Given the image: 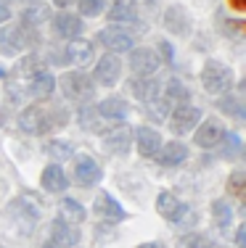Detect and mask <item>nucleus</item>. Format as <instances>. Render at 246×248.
<instances>
[{
	"label": "nucleus",
	"mask_w": 246,
	"mask_h": 248,
	"mask_svg": "<svg viewBox=\"0 0 246 248\" xmlns=\"http://www.w3.org/2000/svg\"><path fill=\"white\" fill-rule=\"evenodd\" d=\"M201 85L207 93H214V95H217V93H228L233 85V72L217 61H209V63H204Z\"/></svg>",
	"instance_id": "obj_1"
},
{
	"label": "nucleus",
	"mask_w": 246,
	"mask_h": 248,
	"mask_svg": "<svg viewBox=\"0 0 246 248\" xmlns=\"http://www.w3.org/2000/svg\"><path fill=\"white\" fill-rule=\"evenodd\" d=\"M61 90H64V95H66L69 100H87V98H93V82H90V77L87 74H82V72H69V74H64L61 77Z\"/></svg>",
	"instance_id": "obj_2"
},
{
	"label": "nucleus",
	"mask_w": 246,
	"mask_h": 248,
	"mask_svg": "<svg viewBox=\"0 0 246 248\" xmlns=\"http://www.w3.org/2000/svg\"><path fill=\"white\" fill-rule=\"evenodd\" d=\"M19 127L24 129V132H29V135H45L50 127H53V119H50L40 106H29V108L21 111Z\"/></svg>",
	"instance_id": "obj_3"
},
{
	"label": "nucleus",
	"mask_w": 246,
	"mask_h": 248,
	"mask_svg": "<svg viewBox=\"0 0 246 248\" xmlns=\"http://www.w3.org/2000/svg\"><path fill=\"white\" fill-rule=\"evenodd\" d=\"M29 37L24 32V27H5L0 29V50L5 53V56H16V53H21L27 48Z\"/></svg>",
	"instance_id": "obj_4"
},
{
	"label": "nucleus",
	"mask_w": 246,
	"mask_h": 248,
	"mask_svg": "<svg viewBox=\"0 0 246 248\" xmlns=\"http://www.w3.org/2000/svg\"><path fill=\"white\" fill-rule=\"evenodd\" d=\"M119 74H122V63H119V58L114 56V53H109V56H103V58H98V66H96V79L101 82V85H116L119 82Z\"/></svg>",
	"instance_id": "obj_5"
},
{
	"label": "nucleus",
	"mask_w": 246,
	"mask_h": 248,
	"mask_svg": "<svg viewBox=\"0 0 246 248\" xmlns=\"http://www.w3.org/2000/svg\"><path fill=\"white\" fill-rule=\"evenodd\" d=\"M201 119V111L193 108V106H178L172 114V132L175 135H185L193 129V124H198Z\"/></svg>",
	"instance_id": "obj_6"
},
{
	"label": "nucleus",
	"mask_w": 246,
	"mask_h": 248,
	"mask_svg": "<svg viewBox=\"0 0 246 248\" xmlns=\"http://www.w3.org/2000/svg\"><path fill=\"white\" fill-rule=\"evenodd\" d=\"M98 40H101L109 50H114V53H122V50H130L132 48V37L125 32V29H119V27H106L101 34H98Z\"/></svg>",
	"instance_id": "obj_7"
},
{
	"label": "nucleus",
	"mask_w": 246,
	"mask_h": 248,
	"mask_svg": "<svg viewBox=\"0 0 246 248\" xmlns=\"http://www.w3.org/2000/svg\"><path fill=\"white\" fill-rule=\"evenodd\" d=\"M130 66H132V72H135V74L148 77V74H154L156 69H159V58H156V53H154V50L140 48V50H132V56H130Z\"/></svg>",
	"instance_id": "obj_8"
},
{
	"label": "nucleus",
	"mask_w": 246,
	"mask_h": 248,
	"mask_svg": "<svg viewBox=\"0 0 246 248\" xmlns=\"http://www.w3.org/2000/svg\"><path fill=\"white\" fill-rule=\"evenodd\" d=\"M222 138H225V132H222L220 122L217 119H207L196 129V138L193 140H196V145H201V148H214Z\"/></svg>",
	"instance_id": "obj_9"
},
{
	"label": "nucleus",
	"mask_w": 246,
	"mask_h": 248,
	"mask_svg": "<svg viewBox=\"0 0 246 248\" xmlns=\"http://www.w3.org/2000/svg\"><path fill=\"white\" fill-rule=\"evenodd\" d=\"M96 214L103 217V219H111V222H119L125 219V209L116 203L109 193H98L96 196Z\"/></svg>",
	"instance_id": "obj_10"
},
{
	"label": "nucleus",
	"mask_w": 246,
	"mask_h": 248,
	"mask_svg": "<svg viewBox=\"0 0 246 248\" xmlns=\"http://www.w3.org/2000/svg\"><path fill=\"white\" fill-rule=\"evenodd\" d=\"M74 177H77V182H82V185H96L101 180V169H98V164L90 156H80L77 167H74Z\"/></svg>",
	"instance_id": "obj_11"
},
{
	"label": "nucleus",
	"mask_w": 246,
	"mask_h": 248,
	"mask_svg": "<svg viewBox=\"0 0 246 248\" xmlns=\"http://www.w3.org/2000/svg\"><path fill=\"white\" fill-rule=\"evenodd\" d=\"M156 209H159V214L164 217V219H169V222H178L180 217L185 214V206L180 203L172 193H162V196L156 198Z\"/></svg>",
	"instance_id": "obj_12"
},
{
	"label": "nucleus",
	"mask_w": 246,
	"mask_h": 248,
	"mask_svg": "<svg viewBox=\"0 0 246 248\" xmlns=\"http://www.w3.org/2000/svg\"><path fill=\"white\" fill-rule=\"evenodd\" d=\"M164 27L175 34H188L191 21H188V16H185V11L180 8V5H172V8L164 11Z\"/></svg>",
	"instance_id": "obj_13"
},
{
	"label": "nucleus",
	"mask_w": 246,
	"mask_h": 248,
	"mask_svg": "<svg viewBox=\"0 0 246 248\" xmlns=\"http://www.w3.org/2000/svg\"><path fill=\"white\" fill-rule=\"evenodd\" d=\"M66 61L74 63V66H85V63L93 61V45L87 40H72L66 48Z\"/></svg>",
	"instance_id": "obj_14"
},
{
	"label": "nucleus",
	"mask_w": 246,
	"mask_h": 248,
	"mask_svg": "<svg viewBox=\"0 0 246 248\" xmlns=\"http://www.w3.org/2000/svg\"><path fill=\"white\" fill-rule=\"evenodd\" d=\"M162 148V135L154 132L151 127H140L138 129V151L140 156H156Z\"/></svg>",
	"instance_id": "obj_15"
},
{
	"label": "nucleus",
	"mask_w": 246,
	"mask_h": 248,
	"mask_svg": "<svg viewBox=\"0 0 246 248\" xmlns=\"http://www.w3.org/2000/svg\"><path fill=\"white\" fill-rule=\"evenodd\" d=\"M109 19L111 21H135L138 19V3L135 0H111Z\"/></svg>",
	"instance_id": "obj_16"
},
{
	"label": "nucleus",
	"mask_w": 246,
	"mask_h": 248,
	"mask_svg": "<svg viewBox=\"0 0 246 248\" xmlns=\"http://www.w3.org/2000/svg\"><path fill=\"white\" fill-rule=\"evenodd\" d=\"M53 27H56V32L61 34V37H66V40H77L80 32H82V21L77 19V16H72V14L56 16Z\"/></svg>",
	"instance_id": "obj_17"
},
{
	"label": "nucleus",
	"mask_w": 246,
	"mask_h": 248,
	"mask_svg": "<svg viewBox=\"0 0 246 248\" xmlns=\"http://www.w3.org/2000/svg\"><path fill=\"white\" fill-rule=\"evenodd\" d=\"M43 187H45V190H50V193L66 190V174H64V169L58 167V164L45 167V172H43Z\"/></svg>",
	"instance_id": "obj_18"
},
{
	"label": "nucleus",
	"mask_w": 246,
	"mask_h": 248,
	"mask_svg": "<svg viewBox=\"0 0 246 248\" xmlns=\"http://www.w3.org/2000/svg\"><path fill=\"white\" fill-rule=\"evenodd\" d=\"M50 230H53V240L58 246H74L80 240V232L64 219H56L53 224H50Z\"/></svg>",
	"instance_id": "obj_19"
},
{
	"label": "nucleus",
	"mask_w": 246,
	"mask_h": 248,
	"mask_svg": "<svg viewBox=\"0 0 246 248\" xmlns=\"http://www.w3.org/2000/svg\"><path fill=\"white\" fill-rule=\"evenodd\" d=\"M53 87H56V79L45 72L34 74L32 79H29V93H32L34 98H48L50 93H53Z\"/></svg>",
	"instance_id": "obj_20"
},
{
	"label": "nucleus",
	"mask_w": 246,
	"mask_h": 248,
	"mask_svg": "<svg viewBox=\"0 0 246 248\" xmlns=\"http://www.w3.org/2000/svg\"><path fill=\"white\" fill-rule=\"evenodd\" d=\"M188 156V151H185V145L180 143H167L159 153V164L162 167H172V164H180L183 158Z\"/></svg>",
	"instance_id": "obj_21"
},
{
	"label": "nucleus",
	"mask_w": 246,
	"mask_h": 248,
	"mask_svg": "<svg viewBox=\"0 0 246 248\" xmlns=\"http://www.w3.org/2000/svg\"><path fill=\"white\" fill-rule=\"evenodd\" d=\"M98 111H101V116H106V119H125L127 116V103L119 98H106L101 106H98Z\"/></svg>",
	"instance_id": "obj_22"
},
{
	"label": "nucleus",
	"mask_w": 246,
	"mask_h": 248,
	"mask_svg": "<svg viewBox=\"0 0 246 248\" xmlns=\"http://www.w3.org/2000/svg\"><path fill=\"white\" fill-rule=\"evenodd\" d=\"M61 219L69 222V224H77V222L85 219V209H82L74 198H64L61 201Z\"/></svg>",
	"instance_id": "obj_23"
},
{
	"label": "nucleus",
	"mask_w": 246,
	"mask_h": 248,
	"mask_svg": "<svg viewBox=\"0 0 246 248\" xmlns=\"http://www.w3.org/2000/svg\"><path fill=\"white\" fill-rule=\"evenodd\" d=\"M164 98L169 100V106L172 103H178V106H185V100H188V90H185L183 85H180L178 79H169L167 82V87H164Z\"/></svg>",
	"instance_id": "obj_24"
},
{
	"label": "nucleus",
	"mask_w": 246,
	"mask_h": 248,
	"mask_svg": "<svg viewBox=\"0 0 246 248\" xmlns=\"http://www.w3.org/2000/svg\"><path fill=\"white\" fill-rule=\"evenodd\" d=\"M106 145L111 151H116V153H125L127 145H130V132H127V127L114 129L111 135H106Z\"/></svg>",
	"instance_id": "obj_25"
},
{
	"label": "nucleus",
	"mask_w": 246,
	"mask_h": 248,
	"mask_svg": "<svg viewBox=\"0 0 246 248\" xmlns=\"http://www.w3.org/2000/svg\"><path fill=\"white\" fill-rule=\"evenodd\" d=\"M212 214H214L217 227H222V230H225L228 224H230V219H233V211H230V206H228L225 201H214V203H212Z\"/></svg>",
	"instance_id": "obj_26"
},
{
	"label": "nucleus",
	"mask_w": 246,
	"mask_h": 248,
	"mask_svg": "<svg viewBox=\"0 0 246 248\" xmlns=\"http://www.w3.org/2000/svg\"><path fill=\"white\" fill-rule=\"evenodd\" d=\"M45 151H48V156H53L56 161H64V158L72 156V145L64 143V140H53V143L45 145Z\"/></svg>",
	"instance_id": "obj_27"
},
{
	"label": "nucleus",
	"mask_w": 246,
	"mask_h": 248,
	"mask_svg": "<svg viewBox=\"0 0 246 248\" xmlns=\"http://www.w3.org/2000/svg\"><path fill=\"white\" fill-rule=\"evenodd\" d=\"M178 248H212V243H209L204 235H198V232H191V235H185L183 240H180V246Z\"/></svg>",
	"instance_id": "obj_28"
},
{
	"label": "nucleus",
	"mask_w": 246,
	"mask_h": 248,
	"mask_svg": "<svg viewBox=\"0 0 246 248\" xmlns=\"http://www.w3.org/2000/svg\"><path fill=\"white\" fill-rule=\"evenodd\" d=\"M82 16H98L103 8V0H77Z\"/></svg>",
	"instance_id": "obj_29"
},
{
	"label": "nucleus",
	"mask_w": 246,
	"mask_h": 248,
	"mask_svg": "<svg viewBox=\"0 0 246 248\" xmlns=\"http://www.w3.org/2000/svg\"><path fill=\"white\" fill-rule=\"evenodd\" d=\"M244 182H246V172H244V169L233 172V177H230V193H233V196H241V193H244Z\"/></svg>",
	"instance_id": "obj_30"
},
{
	"label": "nucleus",
	"mask_w": 246,
	"mask_h": 248,
	"mask_svg": "<svg viewBox=\"0 0 246 248\" xmlns=\"http://www.w3.org/2000/svg\"><path fill=\"white\" fill-rule=\"evenodd\" d=\"M220 108L228 111V114H233V116H244V108L238 106L236 98H222V100H220Z\"/></svg>",
	"instance_id": "obj_31"
},
{
	"label": "nucleus",
	"mask_w": 246,
	"mask_h": 248,
	"mask_svg": "<svg viewBox=\"0 0 246 248\" xmlns=\"http://www.w3.org/2000/svg\"><path fill=\"white\" fill-rule=\"evenodd\" d=\"M43 16H45V8H43V5H37L34 11L29 8L27 14H24V24H32V21L37 24V21H43Z\"/></svg>",
	"instance_id": "obj_32"
},
{
	"label": "nucleus",
	"mask_w": 246,
	"mask_h": 248,
	"mask_svg": "<svg viewBox=\"0 0 246 248\" xmlns=\"http://www.w3.org/2000/svg\"><path fill=\"white\" fill-rule=\"evenodd\" d=\"M225 140H228V153H230V156H236V153L241 151V140H238L236 135H228Z\"/></svg>",
	"instance_id": "obj_33"
},
{
	"label": "nucleus",
	"mask_w": 246,
	"mask_h": 248,
	"mask_svg": "<svg viewBox=\"0 0 246 248\" xmlns=\"http://www.w3.org/2000/svg\"><path fill=\"white\" fill-rule=\"evenodd\" d=\"M236 243L241 246V248H246V224H241V227H238V232H236Z\"/></svg>",
	"instance_id": "obj_34"
},
{
	"label": "nucleus",
	"mask_w": 246,
	"mask_h": 248,
	"mask_svg": "<svg viewBox=\"0 0 246 248\" xmlns=\"http://www.w3.org/2000/svg\"><path fill=\"white\" fill-rule=\"evenodd\" d=\"M159 50L164 53V61H172V48H169V43H162Z\"/></svg>",
	"instance_id": "obj_35"
},
{
	"label": "nucleus",
	"mask_w": 246,
	"mask_h": 248,
	"mask_svg": "<svg viewBox=\"0 0 246 248\" xmlns=\"http://www.w3.org/2000/svg\"><path fill=\"white\" fill-rule=\"evenodd\" d=\"M233 11H246V0H228Z\"/></svg>",
	"instance_id": "obj_36"
},
{
	"label": "nucleus",
	"mask_w": 246,
	"mask_h": 248,
	"mask_svg": "<svg viewBox=\"0 0 246 248\" xmlns=\"http://www.w3.org/2000/svg\"><path fill=\"white\" fill-rule=\"evenodd\" d=\"M8 19V8H5V3H0V21Z\"/></svg>",
	"instance_id": "obj_37"
},
{
	"label": "nucleus",
	"mask_w": 246,
	"mask_h": 248,
	"mask_svg": "<svg viewBox=\"0 0 246 248\" xmlns=\"http://www.w3.org/2000/svg\"><path fill=\"white\" fill-rule=\"evenodd\" d=\"M138 248H164V243H143V246H138Z\"/></svg>",
	"instance_id": "obj_38"
},
{
	"label": "nucleus",
	"mask_w": 246,
	"mask_h": 248,
	"mask_svg": "<svg viewBox=\"0 0 246 248\" xmlns=\"http://www.w3.org/2000/svg\"><path fill=\"white\" fill-rule=\"evenodd\" d=\"M53 3L58 5V8H66V5H69V3H72V0H53Z\"/></svg>",
	"instance_id": "obj_39"
},
{
	"label": "nucleus",
	"mask_w": 246,
	"mask_h": 248,
	"mask_svg": "<svg viewBox=\"0 0 246 248\" xmlns=\"http://www.w3.org/2000/svg\"><path fill=\"white\" fill-rule=\"evenodd\" d=\"M43 248H61V246H58V243H56V240H48V243H45Z\"/></svg>",
	"instance_id": "obj_40"
},
{
	"label": "nucleus",
	"mask_w": 246,
	"mask_h": 248,
	"mask_svg": "<svg viewBox=\"0 0 246 248\" xmlns=\"http://www.w3.org/2000/svg\"><path fill=\"white\" fill-rule=\"evenodd\" d=\"M146 3H148V5H156V0H146Z\"/></svg>",
	"instance_id": "obj_41"
},
{
	"label": "nucleus",
	"mask_w": 246,
	"mask_h": 248,
	"mask_svg": "<svg viewBox=\"0 0 246 248\" xmlns=\"http://www.w3.org/2000/svg\"><path fill=\"white\" fill-rule=\"evenodd\" d=\"M3 119H5V116H3V111H0V124H3Z\"/></svg>",
	"instance_id": "obj_42"
}]
</instances>
